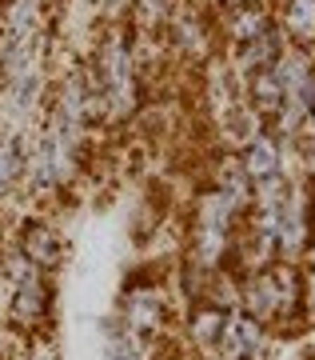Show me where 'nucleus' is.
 <instances>
[{"instance_id": "1", "label": "nucleus", "mask_w": 315, "mask_h": 360, "mask_svg": "<svg viewBox=\"0 0 315 360\" xmlns=\"http://www.w3.org/2000/svg\"><path fill=\"white\" fill-rule=\"evenodd\" d=\"M96 65H100L96 80H100L104 101L116 108V116H128L136 108V72H132V49L124 44L120 32H108Z\"/></svg>"}, {"instance_id": "2", "label": "nucleus", "mask_w": 315, "mask_h": 360, "mask_svg": "<svg viewBox=\"0 0 315 360\" xmlns=\"http://www.w3.org/2000/svg\"><path fill=\"white\" fill-rule=\"evenodd\" d=\"M8 272H13V304H8V316H13V324H36L40 312H44V281H40L36 264L28 260L25 269H8Z\"/></svg>"}, {"instance_id": "3", "label": "nucleus", "mask_w": 315, "mask_h": 360, "mask_svg": "<svg viewBox=\"0 0 315 360\" xmlns=\"http://www.w3.org/2000/svg\"><path fill=\"white\" fill-rule=\"evenodd\" d=\"M283 28L295 44H311L315 40V0H288Z\"/></svg>"}, {"instance_id": "4", "label": "nucleus", "mask_w": 315, "mask_h": 360, "mask_svg": "<svg viewBox=\"0 0 315 360\" xmlns=\"http://www.w3.org/2000/svg\"><path fill=\"white\" fill-rule=\"evenodd\" d=\"M232 37L240 40V44H248V40L264 37L267 28H272V20H267L264 8H255V4H236V13H232Z\"/></svg>"}, {"instance_id": "5", "label": "nucleus", "mask_w": 315, "mask_h": 360, "mask_svg": "<svg viewBox=\"0 0 315 360\" xmlns=\"http://www.w3.org/2000/svg\"><path fill=\"white\" fill-rule=\"evenodd\" d=\"M248 160H243V168H248V176H255V180H267V176H276V160H279V153H276V141L272 136H260L255 132V141L248 144Z\"/></svg>"}, {"instance_id": "6", "label": "nucleus", "mask_w": 315, "mask_h": 360, "mask_svg": "<svg viewBox=\"0 0 315 360\" xmlns=\"http://www.w3.org/2000/svg\"><path fill=\"white\" fill-rule=\"evenodd\" d=\"M56 252H60L56 236H52L48 229H40V224H28L25 229V257L32 260V264H52Z\"/></svg>"}, {"instance_id": "7", "label": "nucleus", "mask_w": 315, "mask_h": 360, "mask_svg": "<svg viewBox=\"0 0 315 360\" xmlns=\"http://www.w3.org/2000/svg\"><path fill=\"white\" fill-rule=\"evenodd\" d=\"M20 172H25V153H20V144H16L13 136H0V196L20 180Z\"/></svg>"}, {"instance_id": "8", "label": "nucleus", "mask_w": 315, "mask_h": 360, "mask_svg": "<svg viewBox=\"0 0 315 360\" xmlns=\"http://www.w3.org/2000/svg\"><path fill=\"white\" fill-rule=\"evenodd\" d=\"M164 13H168L164 0H136V25L144 28V32H156L160 20H164Z\"/></svg>"}, {"instance_id": "9", "label": "nucleus", "mask_w": 315, "mask_h": 360, "mask_svg": "<svg viewBox=\"0 0 315 360\" xmlns=\"http://www.w3.org/2000/svg\"><path fill=\"white\" fill-rule=\"evenodd\" d=\"M0 269H4V264H0Z\"/></svg>"}]
</instances>
